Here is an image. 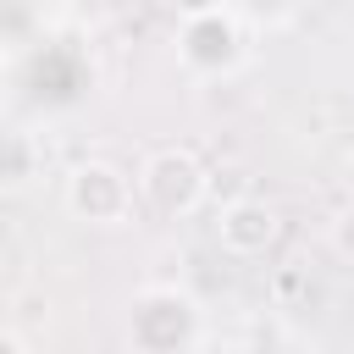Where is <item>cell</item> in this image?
Segmentation results:
<instances>
[{
  "instance_id": "cell-3",
  "label": "cell",
  "mask_w": 354,
  "mask_h": 354,
  "mask_svg": "<svg viewBox=\"0 0 354 354\" xmlns=\"http://www.w3.org/2000/svg\"><path fill=\"white\" fill-rule=\"evenodd\" d=\"M216 238H221L227 254L254 260V254H266V249L277 243V210H271L266 199H254V194H238V199L221 205V216H216Z\"/></svg>"
},
{
  "instance_id": "cell-5",
  "label": "cell",
  "mask_w": 354,
  "mask_h": 354,
  "mask_svg": "<svg viewBox=\"0 0 354 354\" xmlns=\"http://www.w3.org/2000/svg\"><path fill=\"white\" fill-rule=\"evenodd\" d=\"M332 249L354 266V205H343V210L332 216Z\"/></svg>"
},
{
  "instance_id": "cell-8",
  "label": "cell",
  "mask_w": 354,
  "mask_h": 354,
  "mask_svg": "<svg viewBox=\"0 0 354 354\" xmlns=\"http://www.w3.org/2000/svg\"><path fill=\"white\" fill-rule=\"evenodd\" d=\"M348 160H354V133H348Z\"/></svg>"
},
{
  "instance_id": "cell-6",
  "label": "cell",
  "mask_w": 354,
  "mask_h": 354,
  "mask_svg": "<svg viewBox=\"0 0 354 354\" xmlns=\"http://www.w3.org/2000/svg\"><path fill=\"white\" fill-rule=\"evenodd\" d=\"M177 11L194 22V17H216V11H221V0H177Z\"/></svg>"
},
{
  "instance_id": "cell-2",
  "label": "cell",
  "mask_w": 354,
  "mask_h": 354,
  "mask_svg": "<svg viewBox=\"0 0 354 354\" xmlns=\"http://www.w3.org/2000/svg\"><path fill=\"white\" fill-rule=\"evenodd\" d=\"M66 210L83 216V221L111 227V221H122V216L133 210V183H127L111 160H83V166H72V177H66Z\"/></svg>"
},
{
  "instance_id": "cell-1",
  "label": "cell",
  "mask_w": 354,
  "mask_h": 354,
  "mask_svg": "<svg viewBox=\"0 0 354 354\" xmlns=\"http://www.w3.org/2000/svg\"><path fill=\"white\" fill-rule=\"evenodd\" d=\"M138 194L160 210V216H194L210 194V171L199 166L194 149H155L144 166H138Z\"/></svg>"
},
{
  "instance_id": "cell-4",
  "label": "cell",
  "mask_w": 354,
  "mask_h": 354,
  "mask_svg": "<svg viewBox=\"0 0 354 354\" xmlns=\"http://www.w3.org/2000/svg\"><path fill=\"white\" fill-rule=\"evenodd\" d=\"M183 55L194 61V66H205V72H221V66H232L238 61V28H232V17H194L188 28H183Z\"/></svg>"
},
{
  "instance_id": "cell-7",
  "label": "cell",
  "mask_w": 354,
  "mask_h": 354,
  "mask_svg": "<svg viewBox=\"0 0 354 354\" xmlns=\"http://www.w3.org/2000/svg\"><path fill=\"white\" fill-rule=\"evenodd\" d=\"M0 354H22V343H17V332H6V326H0Z\"/></svg>"
}]
</instances>
